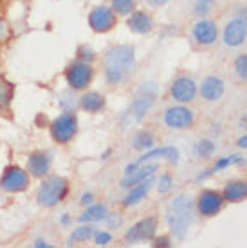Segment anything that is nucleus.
Listing matches in <instances>:
<instances>
[{"mask_svg": "<svg viewBox=\"0 0 247 248\" xmlns=\"http://www.w3.org/2000/svg\"><path fill=\"white\" fill-rule=\"evenodd\" d=\"M105 78L108 83L118 85L126 79L136 68V52L132 45H118L112 47L105 54Z\"/></svg>", "mask_w": 247, "mask_h": 248, "instance_id": "nucleus-1", "label": "nucleus"}, {"mask_svg": "<svg viewBox=\"0 0 247 248\" xmlns=\"http://www.w3.org/2000/svg\"><path fill=\"white\" fill-rule=\"evenodd\" d=\"M193 219H195V205L190 194H179L168 203L166 221L173 237L184 239Z\"/></svg>", "mask_w": 247, "mask_h": 248, "instance_id": "nucleus-2", "label": "nucleus"}, {"mask_svg": "<svg viewBox=\"0 0 247 248\" xmlns=\"http://www.w3.org/2000/svg\"><path fill=\"white\" fill-rule=\"evenodd\" d=\"M67 191H69V186H67V180L62 178V176H47L45 180L40 184L38 187V203L43 205V207H54L62 202L65 196H67Z\"/></svg>", "mask_w": 247, "mask_h": 248, "instance_id": "nucleus-3", "label": "nucleus"}, {"mask_svg": "<svg viewBox=\"0 0 247 248\" xmlns=\"http://www.w3.org/2000/svg\"><path fill=\"white\" fill-rule=\"evenodd\" d=\"M155 95H157V87H155L154 83L142 85L141 90L137 92L132 106L128 108V112H126V117H128L132 123H139V121L150 112V108H152V105H154V101H155Z\"/></svg>", "mask_w": 247, "mask_h": 248, "instance_id": "nucleus-4", "label": "nucleus"}, {"mask_svg": "<svg viewBox=\"0 0 247 248\" xmlns=\"http://www.w3.org/2000/svg\"><path fill=\"white\" fill-rule=\"evenodd\" d=\"M76 131H78V121L72 113H63L51 124V135L60 144L69 142L76 135Z\"/></svg>", "mask_w": 247, "mask_h": 248, "instance_id": "nucleus-5", "label": "nucleus"}, {"mask_svg": "<svg viewBox=\"0 0 247 248\" xmlns=\"http://www.w3.org/2000/svg\"><path fill=\"white\" fill-rule=\"evenodd\" d=\"M92 79V67L87 62L80 60V62H74L67 70V83L71 85V88L74 90H81L85 88Z\"/></svg>", "mask_w": 247, "mask_h": 248, "instance_id": "nucleus-6", "label": "nucleus"}, {"mask_svg": "<svg viewBox=\"0 0 247 248\" xmlns=\"http://www.w3.org/2000/svg\"><path fill=\"white\" fill-rule=\"evenodd\" d=\"M247 38V20L242 16H236L231 22H228L224 29V44L228 47H240Z\"/></svg>", "mask_w": 247, "mask_h": 248, "instance_id": "nucleus-7", "label": "nucleus"}, {"mask_svg": "<svg viewBox=\"0 0 247 248\" xmlns=\"http://www.w3.org/2000/svg\"><path fill=\"white\" fill-rule=\"evenodd\" d=\"M193 121H195V115L186 106H172L164 112V123L172 130H184L188 126H192Z\"/></svg>", "mask_w": 247, "mask_h": 248, "instance_id": "nucleus-8", "label": "nucleus"}, {"mask_svg": "<svg viewBox=\"0 0 247 248\" xmlns=\"http://www.w3.org/2000/svg\"><path fill=\"white\" fill-rule=\"evenodd\" d=\"M88 24H90V27L96 32L110 31L112 27H114V24H116V13L106 6L94 7L90 16H88Z\"/></svg>", "mask_w": 247, "mask_h": 248, "instance_id": "nucleus-9", "label": "nucleus"}, {"mask_svg": "<svg viewBox=\"0 0 247 248\" xmlns=\"http://www.w3.org/2000/svg\"><path fill=\"white\" fill-rule=\"evenodd\" d=\"M170 92H172V97L175 101H179V103H190L197 95V85H195V81L192 78L180 76V78H177L172 83Z\"/></svg>", "mask_w": 247, "mask_h": 248, "instance_id": "nucleus-10", "label": "nucleus"}, {"mask_svg": "<svg viewBox=\"0 0 247 248\" xmlns=\"http://www.w3.org/2000/svg\"><path fill=\"white\" fill-rule=\"evenodd\" d=\"M222 203H224L222 194L208 189V191L200 192V196H198V200H197V209L202 216L210 217V216H215L216 212H220Z\"/></svg>", "mask_w": 247, "mask_h": 248, "instance_id": "nucleus-11", "label": "nucleus"}, {"mask_svg": "<svg viewBox=\"0 0 247 248\" xmlns=\"http://www.w3.org/2000/svg\"><path fill=\"white\" fill-rule=\"evenodd\" d=\"M0 186L9 192L24 191L25 187L29 186V174L20 168H9L6 173H4V176H2Z\"/></svg>", "mask_w": 247, "mask_h": 248, "instance_id": "nucleus-12", "label": "nucleus"}, {"mask_svg": "<svg viewBox=\"0 0 247 248\" xmlns=\"http://www.w3.org/2000/svg\"><path fill=\"white\" fill-rule=\"evenodd\" d=\"M157 230V221L155 217H144L139 223H136L132 229L126 232L124 239L128 243H139V241H146V239H152Z\"/></svg>", "mask_w": 247, "mask_h": 248, "instance_id": "nucleus-13", "label": "nucleus"}, {"mask_svg": "<svg viewBox=\"0 0 247 248\" xmlns=\"http://www.w3.org/2000/svg\"><path fill=\"white\" fill-rule=\"evenodd\" d=\"M218 36V29L211 20H200L193 27V38L197 40L200 45H211L216 42Z\"/></svg>", "mask_w": 247, "mask_h": 248, "instance_id": "nucleus-14", "label": "nucleus"}, {"mask_svg": "<svg viewBox=\"0 0 247 248\" xmlns=\"http://www.w3.org/2000/svg\"><path fill=\"white\" fill-rule=\"evenodd\" d=\"M200 93L206 101H218L224 93V81L215 76L206 78L200 85Z\"/></svg>", "mask_w": 247, "mask_h": 248, "instance_id": "nucleus-15", "label": "nucleus"}, {"mask_svg": "<svg viewBox=\"0 0 247 248\" xmlns=\"http://www.w3.org/2000/svg\"><path fill=\"white\" fill-rule=\"evenodd\" d=\"M51 169V155L49 153H33L27 160V171L33 176H43Z\"/></svg>", "mask_w": 247, "mask_h": 248, "instance_id": "nucleus-16", "label": "nucleus"}, {"mask_svg": "<svg viewBox=\"0 0 247 248\" xmlns=\"http://www.w3.org/2000/svg\"><path fill=\"white\" fill-rule=\"evenodd\" d=\"M152 184H154V180H152V176H150L146 180H142V182H139V184H136V186H132L130 192L126 194V198H124V207L137 205L141 200H144V196H146L148 191L152 189Z\"/></svg>", "mask_w": 247, "mask_h": 248, "instance_id": "nucleus-17", "label": "nucleus"}, {"mask_svg": "<svg viewBox=\"0 0 247 248\" xmlns=\"http://www.w3.org/2000/svg\"><path fill=\"white\" fill-rule=\"evenodd\" d=\"M222 196L231 203H238L247 198V184L246 182H228L224 187Z\"/></svg>", "mask_w": 247, "mask_h": 248, "instance_id": "nucleus-18", "label": "nucleus"}, {"mask_svg": "<svg viewBox=\"0 0 247 248\" xmlns=\"http://www.w3.org/2000/svg\"><path fill=\"white\" fill-rule=\"evenodd\" d=\"M128 27L130 31L137 32V34H146L152 31V18L144 11H136L130 15Z\"/></svg>", "mask_w": 247, "mask_h": 248, "instance_id": "nucleus-19", "label": "nucleus"}, {"mask_svg": "<svg viewBox=\"0 0 247 248\" xmlns=\"http://www.w3.org/2000/svg\"><path fill=\"white\" fill-rule=\"evenodd\" d=\"M155 169H157V164H150V166H144V168H139V169L136 168L132 173L124 174L123 182H121V187L136 186V184H139V182L146 180V178H150V176L154 174Z\"/></svg>", "mask_w": 247, "mask_h": 248, "instance_id": "nucleus-20", "label": "nucleus"}, {"mask_svg": "<svg viewBox=\"0 0 247 248\" xmlns=\"http://www.w3.org/2000/svg\"><path fill=\"white\" fill-rule=\"evenodd\" d=\"M157 156H164V158H168V160L173 162V164L179 162V151L175 148H159V149H150L148 153H144V155L137 160V164H142V162L150 160V158H157Z\"/></svg>", "mask_w": 247, "mask_h": 248, "instance_id": "nucleus-21", "label": "nucleus"}, {"mask_svg": "<svg viewBox=\"0 0 247 248\" xmlns=\"http://www.w3.org/2000/svg\"><path fill=\"white\" fill-rule=\"evenodd\" d=\"M80 105H81L83 110H87V112L96 113L105 106V97H103V95H99V93H96V92H88L81 97Z\"/></svg>", "mask_w": 247, "mask_h": 248, "instance_id": "nucleus-22", "label": "nucleus"}, {"mask_svg": "<svg viewBox=\"0 0 247 248\" xmlns=\"http://www.w3.org/2000/svg\"><path fill=\"white\" fill-rule=\"evenodd\" d=\"M106 216H108L106 207L103 203H98V205H90V207L80 216V221L81 223H92V221H101V219H105Z\"/></svg>", "mask_w": 247, "mask_h": 248, "instance_id": "nucleus-23", "label": "nucleus"}, {"mask_svg": "<svg viewBox=\"0 0 247 248\" xmlns=\"http://www.w3.org/2000/svg\"><path fill=\"white\" fill-rule=\"evenodd\" d=\"M13 99V85L0 78V113L6 112Z\"/></svg>", "mask_w": 247, "mask_h": 248, "instance_id": "nucleus-24", "label": "nucleus"}, {"mask_svg": "<svg viewBox=\"0 0 247 248\" xmlns=\"http://www.w3.org/2000/svg\"><path fill=\"white\" fill-rule=\"evenodd\" d=\"M154 144H155V139L150 131H139V133L134 137V140H132L134 149H139V151H142V149H152Z\"/></svg>", "mask_w": 247, "mask_h": 248, "instance_id": "nucleus-25", "label": "nucleus"}, {"mask_svg": "<svg viewBox=\"0 0 247 248\" xmlns=\"http://www.w3.org/2000/svg\"><path fill=\"white\" fill-rule=\"evenodd\" d=\"M96 236V229L94 227H88V225H83V227H80V229H76L72 234H71V237H69V245H72V243L76 241H87V239H90V237Z\"/></svg>", "mask_w": 247, "mask_h": 248, "instance_id": "nucleus-26", "label": "nucleus"}, {"mask_svg": "<svg viewBox=\"0 0 247 248\" xmlns=\"http://www.w3.org/2000/svg\"><path fill=\"white\" fill-rule=\"evenodd\" d=\"M195 153H197V156L208 158V156H211L213 153H215V144L211 142V140H208V139L198 140L197 146H195Z\"/></svg>", "mask_w": 247, "mask_h": 248, "instance_id": "nucleus-27", "label": "nucleus"}, {"mask_svg": "<svg viewBox=\"0 0 247 248\" xmlns=\"http://www.w3.org/2000/svg\"><path fill=\"white\" fill-rule=\"evenodd\" d=\"M242 162H244V156H240V155L224 156V158H220V160H216L213 171H222V169L229 168V166H233V164H242Z\"/></svg>", "mask_w": 247, "mask_h": 248, "instance_id": "nucleus-28", "label": "nucleus"}, {"mask_svg": "<svg viewBox=\"0 0 247 248\" xmlns=\"http://www.w3.org/2000/svg\"><path fill=\"white\" fill-rule=\"evenodd\" d=\"M134 9V0H114L112 2V11L118 15H130Z\"/></svg>", "mask_w": 247, "mask_h": 248, "instance_id": "nucleus-29", "label": "nucleus"}, {"mask_svg": "<svg viewBox=\"0 0 247 248\" xmlns=\"http://www.w3.org/2000/svg\"><path fill=\"white\" fill-rule=\"evenodd\" d=\"M235 74L240 78V79L247 81V54H242V56L236 58L235 62Z\"/></svg>", "mask_w": 247, "mask_h": 248, "instance_id": "nucleus-30", "label": "nucleus"}, {"mask_svg": "<svg viewBox=\"0 0 247 248\" xmlns=\"http://www.w3.org/2000/svg\"><path fill=\"white\" fill-rule=\"evenodd\" d=\"M172 187H173V178L170 174H162L161 178H159V182H157L159 192H161V194H166V192L172 191Z\"/></svg>", "mask_w": 247, "mask_h": 248, "instance_id": "nucleus-31", "label": "nucleus"}, {"mask_svg": "<svg viewBox=\"0 0 247 248\" xmlns=\"http://www.w3.org/2000/svg\"><path fill=\"white\" fill-rule=\"evenodd\" d=\"M211 2H213V0H197V4H195L197 15H200V16L208 15V11H210V7H211Z\"/></svg>", "mask_w": 247, "mask_h": 248, "instance_id": "nucleus-32", "label": "nucleus"}, {"mask_svg": "<svg viewBox=\"0 0 247 248\" xmlns=\"http://www.w3.org/2000/svg\"><path fill=\"white\" fill-rule=\"evenodd\" d=\"M96 245H99V247H105V245H108L110 243V234L108 232H96Z\"/></svg>", "mask_w": 247, "mask_h": 248, "instance_id": "nucleus-33", "label": "nucleus"}, {"mask_svg": "<svg viewBox=\"0 0 247 248\" xmlns=\"http://www.w3.org/2000/svg\"><path fill=\"white\" fill-rule=\"evenodd\" d=\"M80 58L81 60H83V62H90V60H92V49H90V47H85V45H83V47H81L80 49Z\"/></svg>", "mask_w": 247, "mask_h": 248, "instance_id": "nucleus-34", "label": "nucleus"}, {"mask_svg": "<svg viewBox=\"0 0 247 248\" xmlns=\"http://www.w3.org/2000/svg\"><path fill=\"white\" fill-rule=\"evenodd\" d=\"M81 203H83V205H90V203H92V194H90V192L83 194V196H81Z\"/></svg>", "mask_w": 247, "mask_h": 248, "instance_id": "nucleus-35", "label": "nucleus"}, {"mask_svg": "<svg viewBox=\"0 0 247 248\" xmlns=\"http://www.w3.org/2000/svg\"><path fill=\"white\" fill-rule=\"evenodd\" d=\"M63 97H65V99H71V93H63ZM65 103H69V105H71V108H74V106H76V101L74 99H72V101H60V105H65Z\"/></svg>", "mask_w": 247, "mask_h": 248, "instance_id": "nucleus-36", "label": "nucleus"}, {"mask_svg": "<svg viewBox=\"0 0 247 248\" xmlns=\"http://www.w3.org/2000/svg\"><path fill=\"white\" fill-rule=\"evenodd\" d=\"M106 217H108V223H110V225H119V223H121V217H118L116 214H108Z\"/></svg>", "mask_w": 247, "mask_h": 248, "instance_id": "nucleus-37", "label": "nucleus"}, {"mask_svg": "<svg viewBox=\"0 0 247 248\" xmlns=\"http://www.w3.org/2000/svg\"><path fill=\"white\" fill-rule=\"evenodd\" d=\"M142 2H146L150 6H164L168 0H142Z\"/></svg>", "mask_w": 247, "mask_h": 248, "instance_id": "nucleus-38", "label": "nucleus"}, {"mask_svg": "<svg viewBox=\"0 0 247 248\" xmlns=\"http://www.w3.org/2000/svg\"><path fill=\"white\" fill-rule=\"evenodd\" d=\"M154 245L155 247H170V241H168L166 237H161V239H157Z\"/></svg>", "mask_w": 247, "mask_h": 248, "instance_id": "nucleus-39", "label": "nucleus"}, {"mask_svg": "<svg viewBox=\"0 0 247 248\" xmlns=\"http://www.w3.org/2000/svg\"><path fill=\"white\" fill-rule=\"evenodd\" d=\"M4 34H6V24H4V20L0 18V40L4 38Z\"/></svg>", "mask_w": 247, "mask_h": 248, "instance_id": "nucleus-40", "label": "nucleus"}, {"mask_svg": "<svg viewBox=\"0 0 247 248\" xmlns=\"http://www.w3.org/2000/svg\"><path fill=\"white\" fill-rule=\"evenodd\" d=\"M238 146H240V148H247V135L238 139Z\"/></svg>", "mask_w": 247, "mask_h": 248, "instance_id": "nucleus-41", "label": "nucleus"}]
</instances>
